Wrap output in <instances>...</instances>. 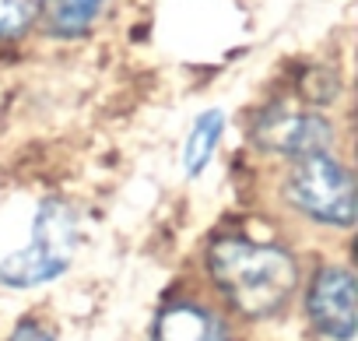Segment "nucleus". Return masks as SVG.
Segmentation results:
<instances>
[{
	"instance_id": "1",
	"label": "nucleus",
	"mask_w": 358,
	"mask_h": 341,
	"mask_svg": "<svg viewBox=\"0 0 358 341\" xmlns=\"http://www.w3.org/2000/svg\"><path fill=\"white\" fill-rule=\"evenodd\" d=\"M208 267L225 299L246 316L278 313L299 285V264L285 246L246 236L218 239L208 250Z\"/></svg>"
},
{
	"instance_id": "2",
	"label": "nucleus",
	"mask_w": 358,
	"mask_h": 341,
	"mask_svg": "<svg viewBox=\"0 0 358 341\" xmlns=\"http://www.w3.org/2000/svg\"><path fill=\"white\" fill-rule=\"evenodd\" d=\"M81 243V225L78 211L67 201H46L36 215L32 239L25 250L11 253L0 264V285L8 288H32L43 281H53L64 274L78 253Z\"/></svg>"
},
{
	"instance_id": "3",
	"label": "nucleus",
	"mask_w": 358,
	"mask_h": 341,
	"mask_svg": "<svg viewBox=\"0 0 358 341\" xmlns=\"http://www.w3.org/2000/svg\"><path fill=\"white\" fill-rule=\"evenodd\" d=\"M285 197L295 211L320 225L348 229L355 222V180L327 151L295 158L285 183Z\"/></svg>"
},
{
	"instance_id": "4",
	"label": "nucleus",
	"mask_w": 358,
	"mask_h": 341,
	"mask_svg": "<svg viewBox=\"0 0 358 341\" xmlns=\"http://www.w3.org/2000/svg\"><path fill=\"white\" fill-rule=\"evenodd\" d=\"M253 141L264 151L306 158V155H320L334 144V123L320 113H309V109L271 106L260 113V120L253 127Z\"/></svg>"
},
{
	"instance_id": "5",
	"label": "nucleus",
	"mask_w": 358,
	"mask_h": 341,
	"mask_svg": "<svg viewBox=\"0 0 358 341\" xmlns=\"http://www.w3.org/2000/svg\"><path fill=\"white\" fill-rule=\"evenodd\" d=\"M355 278L344 267H323L309 285V320L323 337L351 341L358 327V306H355Z\"/></svg>"
},
{
	"instance_id": "6",
	"label": "nucleus",
	"mask_w": 358,
	"mask_h": 341,
	"mask_svg": "<svg viewBox=\"0 0 358 341\" xmlns=\"http://www.w3.org/2000/svg\"><path fill=\"white\" fill-rule=\"evenodd\" d=\"M155 341H232L225 323L194 302H176L162 309Z\"/></svg>"
},
{
	"instance_id": "7",
	"label": "nucleus",
	"mask_w": 358,
	"mask_h": 341,
	"mask_svg": "<svg viewBox=\"0 0 358 341\" xmlns=\"http://www.w3.org/2000/svg\"><path fill=\"white\" fill-rule=\"evenodd\" d=\"M222 130H225L222 109H208L194 123V130L187 137V148H183V169H187V176H201L204 173V165L211 162V155H215V148L222 141Z\"/></svg>"
},
{
	"instance_id": "8",
	"label": "nucleus",
	"mask_w": 358,
	"mask_h": 341,
	"mask_svg": "<svg viewBox=\"0 0 358 341\" xmlns=\"http://www.w3.org/2000/svg\"><path fill=\"white\" fill-rule=\"evenodd\" d=\"M102 11V0H43V15L50 32L57 36H78L85 32Z\"/></svg>"
},
{
	"instance_id": "9",
	"label": "nucleus",
	"mask_w": 358,
	"mask_h": 341,
	"mask_svg": "<svg viewBox=\"0 0 358 341\" xmlns=\"http://www.w3.org/2000/svg\"><path fill=\"white\" fill-rule=\"evenodd\" d=\"M43 15V0H0V39L22 36Z\"/></svg>"
},
{
	"instance_id": "10",
	"label": "nucleus",
	"mask_w": 358,
	"mask_h": 341,
	"mask_svg": "<svg viewBox=\"0 0 358 341\" xmlns=\"http://www.w3.org/2000/svg\"><path fill=\"white\" fill-rule=\"evenodd\" d=\"M11 341H53V330L39 320H22L11 334Z\"/></svg>"
}]
</instances>
